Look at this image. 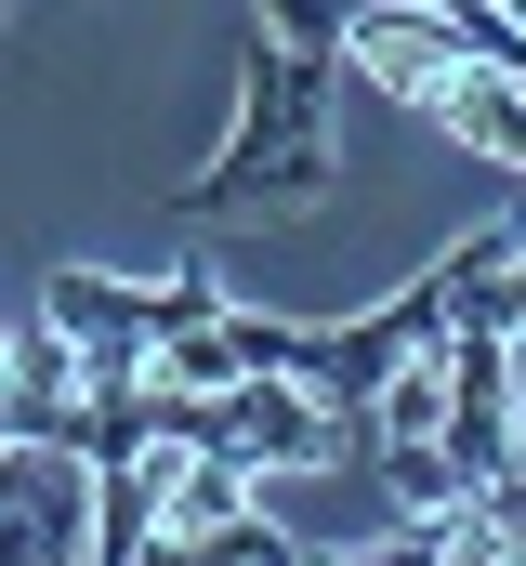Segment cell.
I'll list each match as a JSON object with an SVG mask.
<instances>
[{
	"label": "cell",
	"instance_id": "1",
	"mask_svg": "<svg viewBox=\"0 0 526 566\" xmlns=\"http://www.w3.org/2000/svg\"><path fill=\"white\" fill-rule=\"evenodd\" d=\"M329 53L251 27V80H238V133L211 145L198 185H171V211L211 238V224H276V211H316L329 198Z\"/></svg>",
	"mask_w": 526,
	"mask_h": 566
},
{
	"label": "cell",
	"instance_id": "2",
	"mask_svg": "<svg viewBox=\"0 0 526 566\" xmlns=\"http://www.w3.org/2000/svg\"><path fill=\"white\" fill-rule=\"evenodd\" d=\"M434 448L487 488L501 461H526L514 434V329L501 316H448V409H434Z\"/></svg>",
	"mask_w": 526,
	"mask_h": 566
},
{
	"label": "cell",
	"instance_id": "3",
	"mask_svg": "<svg viewBox=\"0 0 526 566\" xmlns=\"http://www.w3.org/2000/svg\"><path fill=\"white\" fill-rule=\"evenodd\" d=\"M343 66L421 106V93L461 66V0H356V13H343Z\"/></svg>",
	"mask_w": 526,
	"mask_h": 566
},
{
	"label": "cell",
	"instance_id": "4",
	"mask_svg": "<svg viewBox=\"0 0 526 566\" xmlns=\"http://www.w3.org/2000/svg\"><path fill=\"white\" fill-rule=\"evenodd\" d=\"M158 488H171V434L93 461V554H106V566H132L145 541H158Z\"/></svg>",
	"mask_w": 526,
	"mask_h": 566
},
{
	"label": "cell",
	"instance_id": "5",
	"mask_svg": "<svg viewBox=\"0 0 526 566\" xmlns=\"http://www.w3.org/2000/svg\"><path fill=\"white\" fill-rule=\"evenodd\" d=\"M421 119H434V133H461V145H487V158H514V171H526V93L501 80V66H474V53H461V66H448L434 93H421Z\"/></svg>",
	"mask_w": 526,
	"mask_h": 566
},
{
	"label": "cell",
	"instance_id": "6",
	"mask_svg": "<svg viewBox=\"0 0 526 566\" xmlns=\"http://www.w3.org/2000/svg\"><path fill=\"white\" fill-rule=\"evenodd\" d=\"M198 554H238V566H303V541H290V527H263L251 501H238V514H224V527H211Z\"/></svg>",
	"mask_w": 526,
	"mask_h": 566
},
{
	"label": "cell",
	"instance_id": "7",
	"mask_svg": "<svg viewBox=\"0 0 526 566\" xmlns=\"http://www.w3.org/2000/svg\"><path fill=\"white\" fill-rule=\"evenodd\" d=\"M343 13H356V0H263V27L303 40V53H329V66H343Z\"/></svg>",
	"mask_w": 526,
	"mask_h": 566
},
{
	"label": "cell",
	"instance_id": "8",
	"mask_svg": "<svg viewBox=\"0 0 526 566\" xmlns=\"http://www.w3.org/2000/svg\"><path fill=\"white\" fill-rule=\"evenodd\" d=\"M474 501H487V514H501V541H514V554H526V461H501V474H487V488H474Z\"/></svg>",
	"mask_w": 526,
	"mask_h": 566
},
{
	"label": "cell",
	"instance_id": "9",
	"mask_svg": "<svg viewBox=\"0 0 526 566\" xmlns=\"http://www.w3.org/2000/svg\"><path fill=\"white\" fill-rule=\"evenodd\" d=\"M0 369H13V329H0Z\"/></svg>",
	"mask_w": 526,
	"mask_h": 566
},
{
	"label": "cell",
	"instance_id": "10",
	"mask_svg": "<svg viewBox=\"0 0 526 566\" xmlns=\"http://www.w3.org/2000/svg\"><path fill=\"white\" fill-rule=\"evenodd\" d=\"M0 13H13V0H0Z\"/></svg>",
	"mask_w": 526,
	"mask_h": 566
},
{
	"label": "cell",
	"instance_id": "11",
	"mask_svg": "<svg viewBox=\"0 0 526 566\" xmlns=\"http://www.w3.org/2000/svg\"><path fill=\"white\" fill-rule=\"evenodd\" d=\"M0 434H13V422H0Z\"/></svg>",
	"mask_w": 526,
	"mask_h": 566
}]
</instances>
